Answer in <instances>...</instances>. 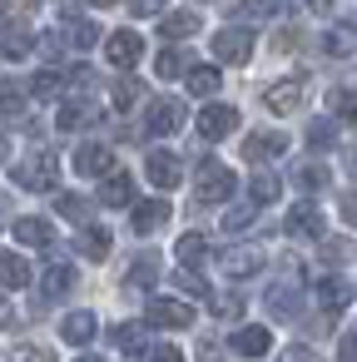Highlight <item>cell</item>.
<instances>
[{
  "label": "cell",
  "mask_w": 357,
  "mask_h": 362,
  "mask_svg": "<svg viewBox=\"0 0 357 362\" xmlns=\"http://www.w3.org/2000/svg\"><path fill=\"white\" fill-rule=\"evenodd\" d=\"M233 189H238V179H233L228 164H218V159H199V179H194L199 204H223V199H233Z\"/></svg>",
  "instance_id": "obj_1"
},
{
  "label": "cell",
  "mask_w": 357,
  "mask_h": 362,
  "mask_svg": "<svg viewBox=\"0 0 357 362\" xmlns=\"http://www.w3.org/2000/svg\"><path fill=\"white\" fill-rule=\"evenodd\" d=\"M11 179H16L21 189L45 194V189H55V184H60V159H55L50 149H40V154H30L25 164H16V169H11Z\"/></svg>",
  "instance_id": "obj_2"
},
{
  "label": "cell",
  "mask_w": 357,
  "mask_h": 362,
  "mask_svg": "<svg viewBox=\"0 0 357 362\" xmlns=\"http://www.w3.org/2000/svg\"><path fill=\"white\" fill-rule=\"evenodd\" d=\"M248 55H253V30L228 25V30L213 35V60H223V65H248Z\"/></svg>",
  "instance_id": "obj_3"
},
{
  "label": "cell",
  "mask_w": 357,
  "mask_h": 362,
  "mask_svg": "<svg viewBox=\"0 0 357 362\" xmlns=\"http://www.w3.org/2000/svg\"><path fill=\"white\" fill-rule=\"evenodd\" d=\"M238 129V110L233 105H204V115H199V139H228Z\"/></svg>",
  "instance_id": "obj_4"
},
{
  "label": "cell",
  "mask_w": 357,
  "mask_h": 362,
  "mask_svg": "<svg viewBox=\"0 0 357 362\" xmlns=\"http://www.w3.org/2000/svg\"><path fill=\"white\" fill-rule=\"evenodd\" d=\"M303 95H308V85H303V75H293V80L268 85V90H263V105H268L273 115H293V110L303 105Z\"/></svg>",
  "instance_id": "obj_5"
},
{
  "label": "cell",
  "mask_w": 357,
  "mask_h": 362,
  "mask_svg": "<svg viewBox=\"0 0 357 362\" xmlns=\"http://www.w3.org/2000/svg\"><path fill=\"white\" fill-rule=\"evenodd\" d=\"M75 174H85V179H110V174H115L110 144H80V149H75Z\"/></svg>",
  "instance_id": "obj_6"
},
{
  "label": "cell",
  "mask_w": 357,
  "mask_h": 362,
  "mask_svg": "<svg viewBox=\"0 0 357 362\" xmlns=\"http://www.w3.org/2000/svg\"><path fill=\"white\" fill-rule=\"evenodd\" d=\"M283 149H288V134H283V129H253V134L243 139V159H253V164L278 159Z\"/></svg>",
  "instance_id": "obj_7"
},
{
  "label": "cell",
  "mask_w": 357,
  "mask_h": 362,
  "mask_svg": "<svg viewBox=\"0 0 357 362\" xmlns=\"http://www.w3.org/2000/svg\"><path fill=\"white\" fill-rule=\"evenodd\" d=\"M144 169H149V184L164 189V194L184 179V164H179V154H169V149H154V154L144 159Z\"/></svg>",
  "instance_id": "obj_8"
},
{
  "label": "cell",
  "mask_w": 357,
  "mask_h": 362,
  "mask_svg": "<svg viewBox=\"0 0 357 362\" xmlns=\"http://www.w3.org/2000/svg\"><path fill=\"white\" fill-rule=\"evenodd\" d=\"M144 322H149V327H189V322H194V308L179 303V298H154Z\"/></svg>",
  "instance_id": "obj_9"
},
{
  "label": "cell",
  "mask_w": 357,
  "mask_h": 362,
  "mask_svg": "<svg viewBox=\"0 0 357 362\" xmlns=\"http://www.w3.org/2000/svg\"><path fill=\"white\" fill-rule=\"evenodd\" d=\"M144 129H149V134H174V129H184V105H179V100H154L149 115H144Z\"/></svg>",
  "instance_id": "obj_10"
},
{
  "label": "cell",
  "mask_w": 357,
  "mask_h": 362,
  "mask_svg": "<svg viewBox=\"0 0 357 362\" xmlns=\"http://www.w3.org/2000/svg\"><path fill=\"white\" fill-rule=\"evenodd\" d=\"M283 228L293 233V238H322V214H317V204H293L288 209V218H283Z\"/></svg>",
  "instance_id": "obj_11"
},
{
  "label": "cell",
  "mask_w": 357,
  "mask_h": 362,
  "mask_svg": "<svg viewBox=\"0 0 357 362\" xmlns=\"http://www.w3.org/2000/svg\"><path fill=\"white\" fill-rule=\"evenodd\" d=\"M105 55H110V65H119V70H129L139 55H144V40L134 35V30H115L110 40H105Z\"/></svg>",
  "instance_id": "obj_12"
},
{
  "label": "cell",
  "mask_w": 357,
  "mask_h": 362,
  "mask_svg": "<svg viewBox=\"0 0 357 362\" xmlns=\"http://www.w3.org/2000/svg\"><path fill=\"white\" fill-rule=\"evenodd\" d=\"M218 263H223L228 278H253V273L263 268V248H223Z\"/></svg>",
  "instance_id": "obj_13"
},
{
  "label": "cell",
  "mask_w": 357,
  "mask_h": 362,
  "mask_svg": "<svg viewBox=\"0 0 357 362\" xmlns=\"http://www.w3.org/2000/svg\"><path fill=\"white\" fill-rule=\"evenodd\" d=\"M30 50H35V35H30V25H21V21L0 25V55H6V60H25Z\"/></svg>",
  "instance_id": "obj_14"
},
{
  "label": "cell",
  "mask_w": 357,
  "mask_h": 362,
  "mask_svg": "<svg viewBox=\"0 0 357 362\" xmlns=\"http://www.w3.org/2000/svg\"><path fill=\"white\" fill-rule=\"evenodd\" d=\"M129 223H134V233H154V228H164V223H169V199H144V204H134Z\"/></svg>",
  "instance_id": "obj_15"
},
{
  "label": "cell",
  "mask_w": 357,
  "mask_h": 362,
  "mask_svg": "<svg viewBox=\"0 0 357 362\" xmlns=\"http://www.w3.org/2000/svg\"><path fill=\"white\" fill-rule=\"evenodd\" d=\"M100 204H105V209H124V204H134V179L115 169V174L100 184Z\"/></svg>",
  "instance_id": "obj_16"
},
{
  "label": "cell",
  "mask_w": 357,
  "mask_h": 362,
  "mask_svg": "<svg viewBox=\"0 0 357 362\" xmlns=\"http://www.w3.org/2000/svg\"><path fill=\"white\" fill-rule=\"evenodd\" d=\"M16 238H21L25 248H50V243H55V228H50L45 218L25 214V218H16Z\"/></svg>",
  "instance_id": "obj_17"
},
{
  "label": "cell",
  "mask_w": 357,
  "mask_h": 362,
  "mask_svg": "<svg viewBox=\"0 0 357 362\" xmlns=\"http://www.w3.org/2000/svg\"><path fill=\"white\" fill-rule=\"evenodd\" d=\"M228 347L243 352V357H263V352L273 347V332H268V327H238V332L228 337Z\"/></svg>",
  "instance_id": "obj_18"
},
{
  "label": "cell",
  "mask_w": 357,
  "mask_h": 362,
  "mask_svg": "<svg viewBox=\"0 0 357 362\" xmlns=\"http://www.w3.org/2000/svg\"><path fill=\"white\" fill-rule=\"evenodd\" d=\"M317 303H322V313H342L352 303V283L347 278H322L317 283Z\"/></svg>",
  "instance_id": "obj_19"
},
{
  "label": "cell",
  "mask_w": 357,
  "mask_h": 362,
  "mask_svg": "<svg viewBox=\"0 0 357 362\" xmlns=\"http://www.w3.org/2000/svg\"><path fill=\"white\" fill-rule=\"evenodd\" d=\"M0 288H30V263L21 253L0 248Z\"/></svg>",
  "instance_id": "obj_20"
},
{
  "label": "cell",
  "mask_w": 357,
  "mask_h": 362,
  "mask_svg": "<svg viewBox=\"0 0 357 362\" xmlns=\"http://www.w3.org/2000/svg\"><path fill=\"white\" fill-rule=\"evenodd\" d=\"M159 35L164 40H189V35H199V16L194 11H169L159 21Z\"/></svg>",
  "instance_id": "obj_21"
},
{
  "label": "cell",
  "mask_w": 357,
  "mask_h": 362,
  "mask_svg": "<svg viewBox=\"0 0 357 362\" xmlns=\"http://www.w3.org/2000/svg\"><path fill=\"white\" fill-rule=\"evenodd\" d=\"M70 288H75V268H70V263H50V268H45V278H40V293L55 303V298H65Z\"/></svg>",
  "instance_id": "obj_22"
},
{
  "label": "cell",
  "mask_w": 357,
  "mask_h": 362,
  "mask_svg": "<svg viewBox=\"0 0 357 362\" xmlns=\"http://www.w3.org/2000/svg\"><path fill=\"white\" fill-rule=\"evenodd\" d=\"M80 253H85L90 263H105V258H110V228L85 223V233H80Z\"/></svg>",
  "instance_id": "obj_23"
},
{
  "label": "cell",
  "mask_w": 357,
  "mask_h": 362,
  "mask_svg": "<svg viewBox=\"0 0 357 362\" xmlns=\"http://www.w3.org/2000/svg\"><path fill=\"white\" fill-rule=\"evenodd\" d=\"M159 268H164L159 253H139V258L129 263V288H154V283H159Z\"/></svg>",
  "instance_id": "obj_24"
},
{
  "label": "cell",
  "mask_w": 357,
  "mask_h": 362,
  "mask_svg": "<svg viewBox=\"0 0 357 362\" xmlns=\"http://www.w3.org/2000/svg\"><path fill=\"white\" fill-rule=\"evenodd\" d=\"M268 313H273V317H283V322H293V317H298V288H293V283L268 288Z\"/></svg>",
  "instance_id": "obj_25"
},
{
  "label": "cell",
  "mask_w": 357,
  "mask_h": 362,
  "mask_svg": "<svg viewBox=\"0 0 357 362\" xmlns=\"http://www.w3.org/2000/svg\"><path fill=\"white\" fill-rule=\"evenodd\" d=\"M95 327H100V322H95V313H70V317L60 322V337H65V342H75V347H85V342L95 337Z\"/></svg>",
  "instance_id": "obj_26"
},
{
  "label": "cell",
  "mask_w": 357,
  "mask_h": 362,
  "mask_svg": "<svg viewBox=\"0 0 357 362\" xmlns=\"http://www.w3.org/2000/svg\"><path fill=\"white\" fill-rule=\"evenodd\" d=\"M110 342H115L119 352H144V342H149V322H119V327L110 332Z\"/></svg>",
  "instance_id": "obj_27"
},
{
  "label": "cell",
  "mask_w": 357,
  "mask_h": 362,
  "mask_svg": "<svg viewBox=\"0 0 357 362\" xmlns=\"http://www.w3.org/2000/svg\"><path fill=\"white\" fill-rule=\"evenodd\" d=\"M184 80H189V95H199V100L218 95V85H223V75H218L213 65H194V70H189Z\"/></svg>",
  "instance_id": "obj_28"
},
{
  "label": "cell",
  "mask_w": 357,
  "mask_h": 362,
  "mask_svg": "<svg viewBox=\"0 0 357 362\" xmlns=\"http://www.w3.org/2000/svg\"><path fill=\"white\" fill-rule=\"evenodd\" d=\"M293 184H298L303 194H317V189H327V164H317V159H303V164L293 169Z\"/></svg>",
  "instance_id": "obj_29"
},
{
  "label": "cell",
  "mask_w": 357,
  "mask_h": 362,
  "mask_svg": "<svg viewBox=\"0 0 357 362\" xmlns=\"http://www.w3.org/2000/svg\"><path fill=\"white\" fill-rule=\"evenodd\" d=\"M55 124L70 134V129H85V124H95V110L85 105V100H70V105H60V115H55Z\"/></svg>",
  "instance_id": "obj_30"
},
{
  "label": "cell",
  "mask_w": 357,
  "mask_h": 362,
  "mask_svg": "<svg viewBox=\"0 0 357 362\" xmlns=\"http://www.w3.org/2000/svg\"><path fill=\"white\" fill-rule=\"evenodd\" d=\"M278 194H283V179H278V174H268V169H258V174L248 179V199H253V204H273Z\"/></svg>",
  "instance_id": "obj_31"
},
{
  "label": "cell",
  "mask_w": 357,
  "mask_h": 362,
  "mask_svg": "<svg viewBox=\"0 0 357 362\" xmlns=\"http://www.w3.org/2000/svg\"><path fill=\"white\" fill-rule=\"evenodd\" d=\"M189 65H194V60H189L184 50H159L154 75H159V80H179V75H189Z\"/></svg>",
  "instance_id": "obj_32"
},
{
  "label": "cell",
  "mask_w": 357,
  "mask_h": 362,
  "mask_svg": "<svg viewBox=\"0 0 357 362\" xmlns=\"http://www.w3.org/2000/svg\"><path fill=\"white\" fill-rule=\"evenodd\" d=\"M174 258H179L184 268H194V263H204V258H209V243H204V233H184V238L174 243Z\"/></svg>",
  "instance_id": "obj_33"
},
{
  "label": "cell",
  "mask_w": 357,
  "mask_h": 362,
  "mask_svg": "<svg viewBox=\"0 0 357 362\" xmlns=\"http://www.w3.org/2000/svg\"><path fill=\"white\" fill-rule=\"evenodd\" d=\"M322 50H327V55H352V50H357V30H352V25H332V30L322 35Z\"/></svg>",
  "instance_id": "obj_34"
},
{
  "label": "cell",
  "mask_w": 357,
  "mask_h": 362,
  "mask_svg": "<svg viewBox=\"0 0 357 362\" xmlns=\"http://www.w3.org/2000/svg\"><path fill=\"white\" fill-rule=\"evenodd\" d=\"M352 258H357V243H352V238H322V263L342 268V263H352Z\"/></svg>",
  "instance_id": "obj_35"
},
{
  "label": "cell",
  "mask_w": 357,
  "mask_h": 362,
  "mask_svg": "<svg viewBox=\"0 0 357 362\" xmlns=\"http://www.w3.org/2000/svg\"><path fill=\"white\" fill-rule=\"evenodd\" d=\"M65 40H70L75 50H90V45H100V25H95V21H70Z\"/></svg>",
  "instance_id": "obj_36"
},
{
  "label": "cell",
  "mask_w": 357,
  "mask_h": 362,
  "mask_svg": "<svg viewBox=\"0 0 357 362\" xmlns=\"http://www.w3.org/2000/svg\"><path fill=\"white\" fill-rule=\"evenodd\" d=\"M55 214L70 218V223H90V204H85L80 194H60V199H55Z\"/></svg>",
  "instance_id": "obj_37"
},
{
  "label": "cell",
  "mask_w": 357,
  "mask_h": 362,
  "mask_svg": "<svg viewBox=\"0 0 357 362\" xmlns=\"http://www.w3.org/2000/svg\"><path fill=\"white\" fill-rule=\"evenodd\" d=\"M327 105H332V115H337L342 124H357V90H332Z\"/></svg>",
  "instance_id": "obj_38"
},
{
  "label": "cell",
  "mask_w": 357,
  "mask_h": 362,
  "mask_svg": "<svg viewBox=\"0 0 357 362\" xmlns=\"http://www.w3.org/2000/svg\"><path fill=\"white\" fill-rule=\"evenodd\" d=\"M60 90H65V80H60V70H40V75L30 80V95H35V100H55Z\"/></svg>",
  "instance_id": "obj_39"
},
{
  "label": "cell",
  "mask_w": 357,
  "mask_h": 362,
  "mask_svg": "<svg viewBox=\"0 0 357 362\" xmlns=\"http://www.w3.org/2000/svg\"><path fill=\"white\" fill-rule=\"evenodd\" d=\"M253 218H258V204H233L223 214V228L228 233H243V228H253Z\"/></svg>",
  "instance_id": "obj_40"
},
{
  "label": "cell",
  "mask_w": 357,
  "mask_h": 362,
  "mask_svg": "<svg viewBox=\"0 0 357 362\" xmlns=\"http://www.w3.org/2000/svg\"><path fill=\"white\" fill-rule=\"evenodd\" d=\"M139 100H144V85H139V80H129V75H124V80H119V85H115V110H134V105H139Z\"/></svg>",
  "instance_id": "obj_41"
},
{
  "label": "cell",
  "mask_w": 357,
  "mask_h": 362,
  "mask_svg": "<svg viewBox=\"0 0 357 362\" xmlns=\"http://www.w3.org/2000/svg\"><path fill=\"white\" fill-rule=\"evenodd\" d=\"M332 139H337L332 119H312V124H308V144H312V149H332Z\"/></svg>",
  "instance_id": "obj_42"
},
{
  "label": "cell",
  "mask_w": 357,
  "mask_h": 362,
  "mask_svg": "<svg viewBox=\"0 0 357 362\" xmlns=\"http://www.w3.org/2000/svg\"><path fill=\"white\" fill-rule=\"evenodd\" d=\"M288 11H298V0H258V6H248L238 16H288Z\"/></svg>",
  "instance_id": "obj_43"
},
{
  "label": "cell",
  "mask_w": 357,
  "mask_h": 362,
  "mask_svg": "<svg viewBox=\"0 0 357 362\" xmlns=\"http://www.w3.org/2000/svg\"><path fill=\"white\" fill-rule=\"evenodd\" d=\"M174 283H179V288H184L189 298H209V283H204V278H199L194 268H179V273H174Z\"/></svg>",
  "instance_id": "obj_44"
},
{
  "label": "cell",
  "mask_w": 357,
  "mask_h": 362,
  "mask_svg": "<svg viewBox=\"0 0 357 362\" xmlns=\"http://www.w3.org/2000/svg\"><path fill=\"white\" fill-rule=\"evenodd\" d=\"M213 313H218V317H238V313H243V298H238V293H218V298H213Z\"/></svg>",
  "instance_id": "obj_45"
},
{
  "label": "cell",
  "mask_w": 357,
  "mask_h": 362,
  "mask_svg": "<svg viewBox=\"0 0 357 362\" xmlns=\"http://www.w3.org/2000/svg\"><path fill=\"white\" fill-rule=\"evenodd\" d=\"M11 362H55L45 347H35V342H21L16 352H11Z\"/></svg>",
  "instance_id": "obj_46"
},
{
  "label": "cell",
  "mask_w": 357,
  "mask_h": 362,
  "mask_svg": "<svg viewBox=\"0 0 357 362\" xmlns=\"http://www.w3.org/2000/svg\"><path fill=\"white\" fill-rule=\"evenodd\" d=\"M0 110H6V115H21V110H25V95H21L16 85H0Z\"/></svg>",
  "instance_id": "obj_47"
},
{
  "label": "cell",
  "mask_w": 357,
  "mask_h": 362,
  "mask_svg": "<svg viewBox=\"0 0 357 362\" xmlns=\"http://www.w3.org/2000/svg\"><path fill=\"white\" fill-rule=\"evenodd\" d=\"M278 362H322V357H317L312 347H303V342H293V347H283V357H278Z\"/></svg>",
  "instance_id": "obj_48"
},
{
  "label": "cell",
  "mask_w": 357,
  "mask_h": 362,
  "mask_svg": "<svg viewBox=\"0 0 357 362\" xmlns=\"http://www.w3.org/2000/svg\"><path fill=\"white\" fill-rule=\"evenodd\" d=\"M337 209H342V218H347V223H357V189H347V194L337 199Z\"/></svg>",
  "instance_id": "obj_49"
},
{
  "label": "cell",
  "mask_w": 357,
  "mask_h": 362,
  "mask_svg": "<svg viewBox=\"0 0 357 362\" xmlns=\"http://www.w3.org/2000/svg\"><path fill=\"white\" fill-rule=\"evenodd\" d=\"M134 16H164V0H129Z\"/></svg>",
  "instance_id": "obj_50"
},
{
  "label": "cell",
  "mask_w": 357,
  "mask_h": 362,
  "mask_svg": "<svg viewBox=\"0 0 357 362\" xmlns=\"http://www.w3.org/2000/svg\"><path fill=\"white\" fill-rule=\"evenodd\" d=\"M149 362H184V352L164 342V347H149Z\"/></svg>",
  "instance_id": "obj_51"
},
{
  "label": "cell",
  "mask_w": 357,
  "mask_h": 362,
  "mask_svg": "<svg viewBox=\"0 0 357 362\" xmlns=\"http://www.w3.org/2000/svg\"><path fill=\"white\" fill-rule=\"evenodd\" d=\"M337 357H342V362H357V332H347V337H342V347H337Z\"/></svg>",
  "instance_id": "obj_52"
},
{
  "label": "cell",
  "mask_w": 357,
  "mask_h": 362,
  "mask_svg": "<svg viewBox=\"0 0 357 362\" xmlns=\"http://www.w3.org/2000/svg\"><path fill=\"white\" fill-rule=\"evenodd\" d=\"M11 317H16V308H11L6 298H0V327H11Z\"/></svg>",
  "instance_id": "obj_53"
},
{
  "label": "cell",
  "mask_w": 357,
  "mask_h": 362,
  "mask_svg": "<svg viewBox=\"0 0 357 362\" xmlns=\"http://www.w3.org/2000/svg\"><path fill=\"white\" fill-rule=\"evenodd\" d=\"M6 154H11V139H6V134H0V164H6Z\"/></svg>",
  "instance_id": "obj_54"
},
{
  "label": "cell",
  "mask_w": 357,
  "mask_h": 362,
  "mask_svg": "<svg viewBox=\"0 0 357 362\" xmlns=\"http://www.w3.org/2000/svg\"><path fill=\"white\" fill-rule=\"evenodd\" d=\"M347 169H352V174H357V149H347Z\"/></svg>",
  "instance_id": "obj_55"
},
{
  "label": "cell",
  "mask_w": 357,
  "mask_h": 362,
  "mask_svg": "<svg viewBox=\"0 0 357 362\" xmlns=\"http://www.w3.org/2000/svg\"><path fill=\"white\" fill-rule=\"evenodd\" d=\"M80 362H105V357H80Z\"/></svg>",
  "instance_id": "obj_56"
},
{
  "label": "cell",
  "mask_w": 357,
  "mask_h": 362,
  "mask_svg": "<svg viewBox=\"0 0 357 362\" xmlns=\"http://www.w3.org/2000/svg\"><path fill=\"white\" fill-rule=\"evenodd\" d=\"M95 6H115V0H95Z\"/></svg>",
  "instance_id": "obj_57"
},
{
  "label": "cell",
  "mask_w": 357,
  "mask_h": 362,
  "mask_svg": "<svg viewBox=\"0 0 357 362\" xmlns=\"http://www.w3.org/2000/svg\"><path fill=\"white\" fill-rule=\"evenodd\" d=\"M21 6H35V0H21Z\"/></svg>",
  "instance_id": "obj_58"
}]
</instances>
